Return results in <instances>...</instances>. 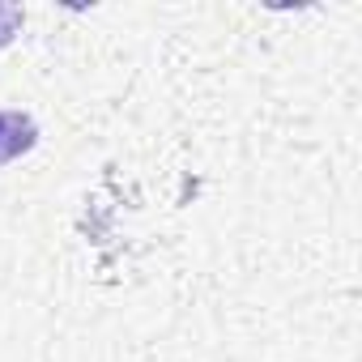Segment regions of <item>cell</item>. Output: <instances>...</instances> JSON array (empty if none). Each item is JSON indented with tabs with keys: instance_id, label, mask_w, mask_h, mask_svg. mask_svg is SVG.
Returning a JSON list of instances; mask_svg holds the SVG:
<instances>
[{
	"instance_id": "6da1fadb",
	"label": "cell",
	"mask_w": 362,
	"mask_h": 362,
	"mask_svg": "<svg viewBox=\"0 0 362 362\" xmlns=\"http://www.w3.org/2000/svg\"><path fill=\"white\" fill-rule=\"evenodd\" d=\"M39 145V124L26 111H0V166L18 162Z\"/></svg>"
},
{
	"instance_id": "7a4b0ae2",
	"label": "cell",
	"mask_w": 362,
	"mask_h": 362,
	"mask_svg": "<svg viewBox=\"0 0 362 362\" xmlns=\"http://www.w3.org/2000/svg\"><path fill=\"white\" fill-rule=\"evenodd\" d=\"M22 22H26V13H22L18 5H0V47H9V43L18 39Z\"/></svg>"
}]
</instances>
